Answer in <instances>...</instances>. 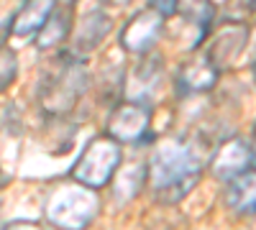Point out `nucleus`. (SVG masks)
Listing matches in <instances>:
<instances>
[{
	"mask_svg": "<svg viewBox=\"0 0 256 230\" xmlns=\"http://www.w3.org/2000/svg\"><path fill=\"white\" fill-rule=\"evenodd\" d=\"M254 131H256V125H254Z\"/></svg>",
	"mask_w": 256,
	"mask_h": 230,
	"instance_id": "a211bd4d",
	"label": "nucleus"
},
{
	"mask_svg": "<svg viewBox=\"0 0 256 230\" xmlns=\"http://www.w3.org/2000/svg\"><path fill=\"white\" fill-rule=\"evenodd\" d=\"M254 8H256V0H254Z\"/></svg>",
	"mask_w": 256,
	"mask_h": 230,
	"instance_id": "f3484780",
	"label": "nucleus"
},
{
	"mask_svg": "<svg viewBox=\"0 0 256 230\" xmlns=\"http://www.w3.org/2000/svg\"><path fill=\"white\" fill-rule=\"evenodd\" d=\"M218 82V69L210 64V59H198L192 64H184L180 72V87L182 92H208L216 87Z\"/></svg>",
	"mask_w": 256,
	"mask_h": 230,
	"instance_id": "f8f14e48",
	"label": "nucleus"
},
{
	"mask_svg": "<svg viewBox=\"0 0 256 230\" xmlns=\"http://www.w3.org/2000/svg\"><path fill=\"white\" fill-rule=\"evenodd\" d=\"M16 54L6 46H0V90H6L16 79Z\"/></svg>",
	"mask_w": 256,
	"mask_h": 230,
	"instance_id": "4468645a",
	"label": "nucleus"
},
{
	"mask_svg": "<svg viewBox=\"0 0 256 230\" xmlns=\"http://www.w3.org/2000/svg\"><path fill=\"white\" fill-rule=\"evenodd\" d=\"M177 3L180 0H152V8L159 10L162 15H172V13H177Z\"/></svg>",
	"mask_w": 256,
	"mask_h": 230,
	"instance_id": "2eb2a0df",
	"label": "nucleus"
},
{
	"mask_svg": "<svg viewBox=\"0 0 256 230\" xmlns=\"http://www.w3.org/2000/svg\"><path fill=\"white\" fill-rule=\"evenodd\" d=\"M254 77H256V54H254Z\"/></svg>",
	"mask_w": 256,
	"mask_h": 230,
	"instance_id": "dca6fc26",
	"label": "nucleus"
},
{
	"mask_svg": "<svg viewBox=\"0 0 256 230\" xmlns=\"http://www.w3.org/2000/svg\"><path fill=\"white\" fill-rule=\"evenodd\" d=\"M162 28H164V15L154 8H146L128 20V26L120 33V44L131 54H146L159 41Z\"/></svg>",
	"mask_w": 256,
	"mask_h": 230,
	"instance_id": "39448f33",
	"label": "nucleus"
},
{
	"mask_svg": "<svg viewBox=\"0 0 256 230\" xmlns=\"http://www.w3.org/2000/svg\"><path fill=\"white\" fill-rule=\"evenodd\" d=\"M200 182V159L182 138H166L148 161V184L159 202H180Z\"/></svg>",
	"mask_w": 256,
	"mask_h": 230,
	"instance_id": "f257e3e1",
	"label": "nucleus"
},
{
	"mask_svg": "<svg viewBox=\"0 0 256 230\" xmlns=\"http://www.w3.org/2000/svg\"><path fill=\"white\" fill-rule=\"evenodd\" d=\"M98 213V200L95 195H90V187L84 190H72V187H62L56 190L49 200L46 215L49 220L62 228V230H80L84 228Z\"/></svg>",
	"mask_w": 256,
	"mask_h": 230,
	"instance_id": "20e7f679",
	"label": "nucleus"
},
{
	"mask_svg": "<svg viewBox=\"0 0 256 230\" xmlns=\"http://www.w3.org/2000/svg\"><path fill=\"white\" fill-rule=\"evenodd\" d=\"M246 41H248V31L246 26H226L216 33V38L210 41V51L208 59L216 69H228L233 61L241 56V51L246 49Z\"/></svg>",
	"mask_w": 256,
	"mask_h": 230,
	"instance_id": "6e6552de",
	"label": "nucleus"
},
{
	"mask_svg": "<svg viewBox=\"0 0 256 230\" xmlns=\"http://www.w3.org/2000/svg\"><path fill=\"white\" fill-rule=\"evenodd\" d=\"M120 159H123L120 141H116L113 136L92 138L88 149L82 151V156L77 159V164L72 166V179L80 182L82 187L100 190L113 179L116 169L120 166Z\"/></svg>",
	"mask_w": 256,
	"mask_h": 230,
	"instance_id": "f03ea898",
	"label": "nucleus"
},
{
	"mask_svg": "<svg viewBox=\"0 0 256 230\" xmlns=\"http://www.w3.org/2000/svg\"><path fill=\"white\" fill-rule=\"evenodd\" d=\"M177 13H182L190 23H195L200 31H205L212 18V3L210 0H180Z\"/></svg>",
	"mask_w": 256,
	"mask_h": 230,
	"instance_id": "ddd939ff",
	"label": "nucleus"
},
{
	"mask_svg": "<svg viewBox=\"0 0 256 230\" xmlns=\"http://www.w3.org/2000/svg\"><path fill=\"white\" fill-rule=\"evenodd\" d=\"M148 123H152V113L138 102H126V105L116 108V113L110 115L108 123V136H113L116 141H141L148 133Z\"/></svg>",
	"mask_w": 256,
	"mask_h": 230,
	"instance_id": "423d86ee",
	"label": "nucleus"
},
{
	"mask_svg": "<svg viewBox=\"0 0 256 230\" xmlns=\"http://www.w3.org/2000/svg\"><path fill=\"white\" fill-rule=\"evenodd\" d=\"M88 77H84L82 61L74 56H64L54 74L41 85V108L52 115H64L74 108L77 97L82 95Z\"/></svg>",
	"mask_w": 256,
	"mask_h": 230,
	"instance_id": "7ed1b4c3",
	"label": "nucleus"
},
{
	"mask_svg": "<svg viewBox=\"0 0 256 230\" xmlns=\"http://www.w3.org/2000/svg\"><path fill=\"white\" fill-rule=\"evenodd\" d=\"M251 164H254V149L241 138H230L216 151V156H212V174L218 179L230 182L233 177L248 172Z\"/></svg>",
	"mask_w": 256,
	"mask_h": 230,
	"instance_id": "0eeeda50",
	"label": "nucleus"
},
{
	"mask_svg": "<svg viewBox=\"0 0 256 230\" xmlns=\"http://www.w3.org/2000/svg\"><path fill=\"white\" fill-rule=\"evenodd\" d=\"M226 205L236 215H256V169H248L228 182Z\"/></svg>",
	"mask_w": 256,
	"mask_h": 230,
	"instance_id": "9d476101",
	"label": "nucleus"
},
{
	"mask_svg": "<svg viewBox=\"0 0 256 230\" xmlns=\"http://www.w3.org/2000/svg\"><path fill=\"white\" fill-rule=\"evenodd\" d=\"M108 28H110V18L105 13H100V10L88 13L82 18V23L77 26V31H74V49L72 51L82 54V51L95 49L102 41V36L108 33Z\"/></svg>",
	"mask_w": 256,
	"mask_h": 230,
	"instance_id": "9b49d317",
	"label": "nucleus"
},
{
	"mask_svg": "<svg viewBox=\"0 0 256 230\" xmlns=\"http://www.w3.org/2000/svg\"><path fill=\"white\" fill-rule=\"evenodd\" d=\"M54 10H56V0H26V5L16 13L10 28L16 36H36L49 23Z\"/></svg>",
	"mask_w": 256,
	"mask_h": 230,
	"instance_id": "1a4fd4ad",
	"label": "nucleus"
}]
</instances>
